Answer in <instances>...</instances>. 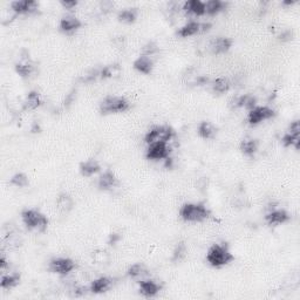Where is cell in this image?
<instances>
[{
  "mask_svg": "<svg viewBox=\"0 0 300 300\" xmlns=\"http://www.w3.org/2000/svg\"><path fill=\"white\" fill-rule=\"evenodd\" d=\"M79 2H77V0H61L60 2V5H61L63 9L66 10H73L75 9V7L78 6Z\"/></svg>",
  "mask_w": 300,
  "mask_h": 300,
  "instance_id": "obj_36",
  "label": "cell"
},
{
  "mask_svg": "<svg viewBox=\"0 0 300 300\" xmlns=\"http://www.w3.org/2000/svg\"><path fill=\"white\" fill-rule=\"evenodd\" d=\"M187 253H188V250L184 243L183 242L177 243L176 248H175L173 252V258H171V260H173L174 263L181 262V260L184 259V257L187 256Z\"/></svg>",
  "mask_w": 300,
  "mask_h": 300,
  "instance_id": "obj_33",
  "label": "cell"
},
{
  "mask_svg": "<svg viewBox=\"0 0 300 300\" xmlns=\"http://www.w3.org/2000/svg\"><path fill=\"white\" fill-rule=\"evenodd\" d=\"M148 274V270L145 269V266L141 263H135L131 265L129 269L127 270V276L130 278V279L137 280V279H143L144 276Z\"/></svg>",
  "mask_w": 300,
  "mask_h": 300,
  "instance_id": "obj_26",
  "label": "cell"
},
{
  "mask_svg": "<svg viewBox=\"0 0 300 300\" xmlns=\"http://www.w3.org/2000/svg\"><path fill=\"white\" fill-rule=\"evenodd\" d=\"M113 286V279L109 277H99L89 285V291L94 294H102L108 292Z\"/></svg>",
  "mask_w": 300,
  "mask_h": 300,
  "instance_id": "obj_16",
  "label": "cell"
},
{
  "mask_svg": "<svg viewBox=\"0 0 300 300\" xmlns=\"http://www.w3.org/2000/svg\"><path fill=\"white\" fill-rule=\"evenodd\" d=\"M21 220L25 228L31 231L45 232L48 228L49 220L46 215L37 209H25L21 211Z\"/></svg>",
  "mask_w": 300,
  "mask_h": 300,
  "instance_id": "obj_3",
  "label": "cell"
},
{
  "mask_svg": "<svg viewBox=\"0 0 300 300\" xmlns=\"http://www.w3.org/2000/svg\"><path fill=\"white\" fill-rule=\"evenodd\" d=\"M161 290H162V286L156 280L142 279L138 281V292L145 298L156 297Z\"/></svg>",
  "mask_w": 300,
  "mask_h": 300,
  "instance_id": "obj_13",
  "label": "cell"
},
{
  "mask_svg": "<svg viewBox=\"0 0 300 300\" xmlns=\"http://www.w3.org/2000/svg\"><path fill=\"white\" fill-rule=\"evenodd\" d=\"M159 52H160L159 46H157L155 42L149 41L143 46V48H142L141 55H145V56H149V58H153V56L156 55Z\"/></svg>",
  "mask_w": 300,
  "mask_h": 300,
  "instance_id": "obj_35",
  "label": "cell"
},
{
  "mask_svg": "<svg viewBox=\"0 0 300 300\" xmlns=\"http://www.w3.org/2000/svg\"><path fill=\"white\" fill-rule=\"evenodd\" d=\"M42 105V99L40 93L37 91H32L28 93L24 101V109L25 110H35Z\"/></svg>",
  "mask_w": 300,
  "mask_h": 300,
  "instance_id": "obj_24",
  "label": "cell"
},
{
  "mask_svg": "<svg viewBox=\"0 0 300 300\" xmlns=\"http://www.w3.org/2000/svg\"><path fill=\"white\" fill-rule=\"evenodd\" d=\"M228 4L223 0H209L205 2V14L209 16H216L227 9Z\"/></svg>",
  "mask_w": 300,
  "mask_h": 300,
  "instance_id": "obj_28",
  "label": "cell"
},
{
  "mask_svg": "<svg viewBox=\"0 0 300 300\" xmlns=\"http://www.w3.org/2000/svg\"><path fill=\"white\" fill-rule=\"evenodd\" d=\"M239 148H241V152L243 153V155L248 157H253L257 154V152H258L259 143L256 138L246 137L241 142Z\"/></svg>",
  "mask_w": 300,
  "mask_h": 300,
  "instance_id": "obj_23",
  "label": "cell"
},
{
  "mask_svg": "<svg viewBox=\"0 0 300 300\" xmlns=\"http://www.w3.org/2000/svg\"><path fill=\"white\" fill-rule=\"evenodd\" d=\"M231 88V84L228 79L225 78H217L216 80L211 82V89L212 92L217 95H223L228 93Z\"/></svg>",
  "mask_w": 300,
  "mask_h": 300,
  "instance_id": "obj_29",
  "label": "cell"
},
{
  "mask_svg": "<svg viewBox=\"0 0 300 300\" xmlns=\"http://www.w3.org/2000/svg\"><path fill=\"white\" fill-rule=\"evenodd\" d=\"M81 26L82 23L80 19L73 16V14H66V16H63L59 23L60 31L66 34L74 33V32H77Z\"/></svg>",
  "mask_w": 300,
  "mask_h": 300,
  "instance_id": "obj_15",
  "label": "cell"
},
{
  "mask_svg": "<svg viewBox=\"0 0 300 300\" xmlns=\"http://www.w3.org/2000/svg\"><path fill=\"white\" fill-rule=\"evenodd\" d=\"M276 116V110L269 106H256L255 108L249 110L246 121L250 126H258V124L269 121Z\"/></svg>",
  "mask_w": 300,
  "mask_h": 300,
  "instance_id": "obj_6",
  "label": "cell"
},
{
  "mask_svg": "<svg viewBox=\"0 0 300 300\" xmlns=\"http://www.w3.org/2000/svg\"><path fill=\"white\" fill-rule=\"evenodd\" d=\"M183 10L188 14L202 17L205 14V2H201V0H188V2L184 3Z\"/></svg>",
  "mask_w": 300,
  "mask_h": 300,
  "instance_id": "obj_21",
  "label": "cell"
},
{
  "mask_svg": "<svg viewBox=\"0 0 300 300\" xmlns=\"http://www.w3.org/2000/svg\"><path fill=\"white\" fill-rule=\"evenodd\" d=\"M39 9V3L34 0H16L11 3V10L16 14H31Z\"/></svg>",
  "mask_w": 300,
  "mask_h": 300,
  "instance_id": "obj_12",
  "label": "cell"
},
{
  "mask_svg": "<svg viewBox=\"0 0 300 300\" xmlns=\"http://www.w3.org/2000/svg\"><path fill=\"white\" fill-rule=\"evenodd\" d=\"M171 148L167 142H155V143L148 144L145 156L150 161H163L169 159Z\"/></svg>",
  "mask_w": 300,
  "mask_h": 300,
  "instance_id": "obj_9",
  "label": "cell"
},
{
  "mask_svg": "<svg viewBox=\"0 0 300 300\" xmlns=\"http://www.w3.org/2000/svg\"><path fill=\"white\" fill-rule=\"evenodd\" d=\"M281 144L285 148H294L299 150L300 148V121L294 120L292 121L288 126L287 130L281 137Z\"/></svg>",
  "mask_w": 300,
  "mask_h": 300,
  "instance_id": "obj_8",
  "label": "cell"
},
{
  "mask_svg": "<svg viewBox=\"0 0 300 300\" xmlns=\"http://www.w3.org/2000/svg\"><path fill=\"white\" fill-rule=\"evenodd\" d=\"M20 284V274L18 273H3L0 279V287L4 290H12Z\"/></svg>",
  "mask_w": 300,
  "mask_h": 300,
  "instance_id": "obj_25",
  "label": "cell"
},
{
  "mask_svg": "<svg viewBox=\"0 0 300 300\" xmlns=\"http://www.w3.org/2000/svg\"><path fill=\"white\" fill-rule=\"evenodd\" d=\"M175 137V130L169 126H155L147 131L144 136V142L147 144L155 143V142H169Z\"/></svg>",
  "mask_w": 300,
  "mask_h": 300,
  "instance_id": "obj_5",
  "label": "cell"
},
{
  "mask_svg": "<svg viewBox=\"0 0 300 300\" xmlns=\"http://www.w3.org/2000/svg\"><path fill=\"white\" fill-rule=\"evenodd\" d=\"M75 269H77V263L68 257L53 258L48 264L49 272L58 274V276H68Z\"/></svg>",
  "mask_w": 300,
  "mask_h": 300,
  "instance_id": "obj_7",
  "label": "cell"
},
{
  "mask_svg": "<svg viewBox=\"0 0 300 300\" xmlns=\"http://www.w3.org/2000/svg\"><path fill=\"white\" fill-rule=\"evenodd\" d=\"M10 184L16 188L23 189V188H26L27 185L30 184V180H28V176L26 174L17 173L10 178Z\"/></svg>",
  "mask_w": 300,
  "mask_h": 300,
  "instance_id": "obj_32",
  "label": "cell"
},
{
  "mask_svg": "<svg viewBox=\"0 0 300 300\" xmlns=\"http://www.w3.org/2000/svg\"><path fill=\"white\" fill-rule=\"evenodd\" d=\"M9 267H10L9 260L5 258V256H2V258H0V270H2L3 272H5Z\"/></svg>",
  "mask_w": 300,
  "mask_h": 300,
  "instance_id": "obj_37",
  "label": "cell"
},
{
  "mask_svg": "<svg viewBox=\"0 0 300 300\" xmlns=\"http://www.w3.org/2000/svg\"><path fill=\"white\" fill-rule=\"evenodd\" d=\"M117 19H119L120 23L123 24H134L137 19V9L128 7V9L121 10L117 13Z\"/></svg>",
  "mask_w": 300,
  "mask_h": 300,
  "instance_id": "obj_27",
  "label": "cell"
},
{
  "mask_svg": "<svg viewBox=\"0 0 300 300\" xmlns=\"http://www.w3.org/2000/svg\"><path fill=\"white\" fill-rule=\"evenodd\" d=\"M14 68H16V72L19 77L25 79L31 78L32 75L35 73V70H37V67H35L34 62L30 59L20 60L19 62L16 63Z\"/></svg>",
  "mask_w": 300,
  "mask_h": 300,
  "instance_id": "obj_20",
  "label": "cell"
},
{
  "mask_svg": "<svg viewBox=\"0 0 300 300\" xmlns=\"http://www.w3.org/2000/svg\"><path fill=\"white\" fill-rule=\"evenodd\" d=\"M133 67H134V69L137 70L138 73L149 75V74H152L154 70V60H153V58H149V56L140 55L133 62Z\"/></svg>",
  "mask_w": 300,
  "mask_h": 300,
  "instance_id": "obj_19",
  "label": "cell"
},
{
  "mask_svg": "<svg viewBox=\"0 0 300 300\" xmlns=\"http://www.w3.org/2000/svg\"><path fill=\"white\" fill-rule=\"evenodd\" d=\"M119 185V178L112 170H106L100 175L98 180V187L102 191H110Z\"/></svg>",
  "mask_w": 300,
  "mask_h": 300,
  "instance_id": "obj_14",
  "label": "cell"
},
{
  "mask_svg": "<svg viewBox=\"0 0 300 300\" xmlns=\"http://www.w3.org/2000/svg\"><path fill=\"white\" fill-rule=\"evenodd\" d=\"M290 219V213L285 209L280 208L270 210L265 215V222L267 223V225H270V227H279V225L286 224Z\"/></svg>",
  "mask_w": 300,
  "mask_h": 300,
  "instance_id": "obj_11",
  "label": "cell"
},
{
  "mask_svg": "<svg viewBox=\"0 0 300 300\" xmlns=\"http://www.w3.org/2000/svg\"><path fill=\"white\" fill-rule=\"evenodd\" d=\"M232 47V40L227 37H218L213 39L210 44V49L213 54H224L229 52Z\"/></svg>",
  "mask_w": 300,
  "mask_h": 300,
  "instance_id": "obj_18",
  "label": "cell"
},
{
  "mask_svg": "<svg viewBox=\"0 0 300 300\" xmlns=\"http://www.w3.org/2000/svg\"><path fill=\"white\" fill-rule=\"evenodd\" d=\"M74 206V201L68 194H61L56 198V208L63 213L69 212Z\"/></svg>",
  "mask_w": 300,
  "mask_h": 300,
  "instance_id": "obj_30",
  "label": "cell"
},
{
  "mask_svg": "<svg viewBox=\"0 0 300 300\" xmlns=\"http://www.w3.org/2000/svg\"><path fill=\"white\" fill-rule=\"evenodd\" d=\"M211 27L210 24H201L196 20L188 21L187 24H184L180 30L177 31V35L181 38H190L194 35L201 33V32L208 31Z\"/></svg>",
  "mask_w": 300,
  "mask_h": 300,
  "instance_id": "obj_10",
  "label": "cell"
},
{
  "mask_svg": "<svg viewBox=\"0 0 300 300\" xmlns=\"http://www.w3.org/2000/svg\"><path fill=\"white\" fill-rule=\"evenodd\" d=\"M211 216L210 209L203 203H184L180 209V217L187 223H202Z\"/></svg>",
  "mask_w": 300,
  "mask_h": 300,
  "instance_id": "obj_2",
  "label": "cell"
},
{
  "mask_svg": "<svg viewBox=\"0 0 300 300\" xmlns=\"http://www.w3.org/2000/svg\"><path fill=\"white\" fill-rule=\"evenodd\" d=\"M234 105L235 107H237V108L244 107V108L251 110L257 106V99L255 96H251V95H242L239 96V98L235 99Z\"/></svg>",
  "mask_w": 300,
  "mask_h": 300,
  "instance_id": "obj_31",
  "label": "cell"
},
{
  "mask_svg": "<svg viewBox=\"0 0 300 300\" xmlns=\"http://www.w3.org/2000/svg\"><path fill=\"white\" fill-rule=\"evenodd\" d=\"M79 170H80V174L82 176L89 178L101 171V166H100V163L95 159H88L80 163Z\"/></svg>",
  "mask_w": 300,
  "mask_h": 300,
  "instance_id": "obj_17",
  "label": "cell"
},
{
  "mask_svg": "<svg viewBox=\"0 0 300 300\" xmlns=\"http://www.w3.org/2000/svg\"><path fill=\"white\" fill-rule=\"evenodd\" d=\"M197 134L199 137L203 138V140H212V138L216 137L217 129L211 122L202 121L197 127Z\"/></svg>",
  "mask_w": 300,
  "mask_h": 300,
  "instance_id": "obj_22",
  "label": "cell"
},
{
  "mask_svg": "<svg viewBox=\"0 0 300 300\" xmlns=\"http://www.w3.org/2000/svg\"><path fill=\"white\" fill-rule=\"evenodd\" d=\"M130 102L124 96L109 95L106 96L100 103V113L102 115L126 113L130 109Z\"/></svg>",
  "mask_w": 300,
  "mask_h": 300,
  "instance_id": "obj_4",
  "label": "cell"
},
{
  "mask_svg": "<svg viewBox=\"0 0 300 300\" xmlns=\"http://www.w3.org/2000/svg\"><path fill=\"white\" fill-rule=\"evenodd\" d=\"M205 260L210 266L219 269V267L227 266L234 262L235 256L232 255L230 249L225 243H220V244H213L210 246L206 251Z\"/></svg>",
  "mask_w": 300,
  "mask_h": 300,
  "instance_id": "obj_1",
  "label": "cell"
},
{
  "mask_svg": "<svg viewBox=\"0 0 300 300\" xmlns=\"http://www.w3.org/2000/svg\"><path fill=\"white\" fill-rule=\"evenodd\" d=\"M120 73L119 65H107L100 69V78L101 79H112Z\"/></svg>",
  "mask_w": 300,
  "mask_h": 300,
  "instance_id": "obj_34",
  "label": "cell"
}]
</instances>
